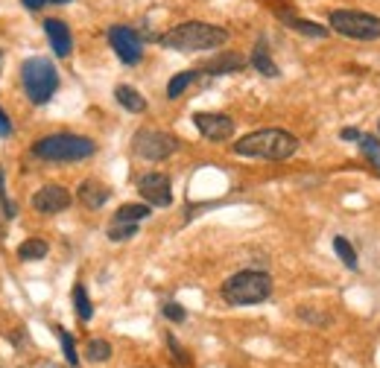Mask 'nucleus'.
Here are the masks:
<instances>
[{"mask_svg":"<svg viewBox=\"0 0 380 368\" xmlns=\"http://www.w3.org/2000/svg\"><path fill=\"white\" fill-rule=\"evenodd\" d=\"M158 44L176 53H205V50H220L228 44V29L208 21H185L158 36Z\"/></svg>","mask_w":380,"mask_h":368,"instance_id":"f257e3e1","label":"nucleus"},{"mask_svg":"<svg viewBox=\"0 0 380 368\" xmlns=\"http://www.w3.org/2000/svg\"><path fill=\"white\" fill-rule=\"evenodd\" d=\"M302 141L287 129H260L252 135H243L234 146V155L240 158H260V161H287L299 153Z\"/></svg>","mask_w":380,"mask_h":368,"instance_id":"f03ea898","label":"nucleus"},{"mask_svg":"<svg viewBox=\"0 0 380 368\" xmlns=\"http://www.w3.org/2000/svg\"><path fill=\"white\" fill-rule=\"evenodd\" d=\"M220 292L231 307L263 304L272 295V278L260 269H243V272H234L231 278H225Z\"/></svg>","mask_w":380,"mask_h":368,"instance_id":"7ed1b4c3","label":"nucleus"},{"mask_svg":"<svg viewBox=\"0 0 380 368\" xmlns=\"http://www.w3.org/2000/svg\"><path fill=\"white\" fill-rule=\"evenodd\" d=\"M32 155L50 164H73V161H85L97 155V143L91 138L59 132V135H47L32 143Z\"/></svg>","mask_w":380,"mask_h":368,"instance_id":"20e7f679","label":"nucleus"},{"mask_svg":"<svg viewBox=\"0 0 380 368\" xmlns=\"http://www.w3.org/2000/svg\"><path fill=\"white\" fill-rule=\"evenodd\" d=\"M21 85L32 106H47L59 91V71L50 59L44 56H29L21 64Z\"/></svg>","mask_w":380,"mask_h":368,"instance_id":"39448f33","label":"nucleus"},{"mask_svg":"<svg viewBox=\"0 0 380 368\" xmlns=\"http://www.w3.org/2000/svg\"><path fill=\"white\" fill-rule=\"evenodd\" d=\"M328 29L339 32L342 38L354 41H377L380 38V18L360 9H334L328 18Z\"/></svg>","mask_w":380,"mask_h":368,"instance_id":"423d86ee","label":"nucleus"},{"mask_svg":"<svg viewBox=\"0 0 380 368\" xmlns=\"http://www.w3.org/2000/svg\"><path fill=\"white\" fill-rule=\"evenodd\" d=\"M132 153L143 161H167L170 155L178 153V138L161 129H138L132 138Z\"/></svg>","mask_w":380,"mask_h":368,"instance_id":"0eeeda50","label":"nucleus"},{"mask_svg":"<svg viewBox=\"0 0 380 368\" xmlns=\"http://www.w3.org/2000/svg\"><path fill=\"white\" fill-rule=\"evenodd\" d=\"M108 44L114 50V56H118L123 64H129V68L143 62V38L132 27H126V24L108 27Z\"/></svg>","mask_w":380,"mask_h":368,"instance_id":"6e6552de","label":"nucleus"},{"mask_svg":"<svg viewBox=\"0 0 380 368\" xmlns=\"http://www.w3.org/2000/svg\"><path fill=\"white\" fill-rule=\"evenodd\" d=\"M138 193L150 208H170L173 205V184L164 173H143L138 178Z\"/></svg>","mask_w":380,"mask_h":368,"instance_id":"1a4fd4ad","label":"nucleus"},{"mask_svg":"<svg viewBox=\"0 0 380 368\" xmlns=\"http://www.w3.org/2000/svg\"><path fill=\"white\" fill-rule=\"evenodd\" d=\"M193 126L199 129L202 138H208L213 143L231 141V135H234V120H231L228 114H220V111H196Z\"/></svg>","mask_w":380,"mask_h":368,"instance_id":"9d476101","label":"nucleus"},{"mask_svg":"<svg viewBox=\"0 0 380 368\" xmlns=\"http://www.w3.org/2000/svg\"><path fill=\"white\" fill-rule=\"evenodd\" d=\"M71 202H73V196L68 187H62V184H44V187L32 196V208L38 213H47V216L68 211Z\"/></svg>","mask_w":380,"mask_h":368,"instance_id":"9b49d317","label":"nucleus"},{"mask_svg":"<svg viewBox=\"0 0 380 368\" xmlns=\"http://www.w3.org/2000/svg\"><path fill=\"white\" fill-rule=\"evenodd\" d=\"M246 64H249V59H246L243 53H237V50H220L217 56H211L199 73H208V76H228V73H240Z\"/></svg>","mask_w":380,"mask_h":368,"instance_id":"f8f14e48","label":"nucleus"},{"mask_svg":"<svg viewBox=\"0 0 380 368\" xmlns=\"http://www.w3.org/2000/svg\"><path fill=\"white\" fill-rule=\"evenodd\" d=\"M44 32H47V41H50L53 53L59 59H68L73 53V36H71V27L59 21V18H47L44 21Z\"/></svg>","mask_w":380,"mask_h":368,"instance_id":"ddd939ff","label":"nucleus"},{"mask_svg":"<svg viewBox=\"0 0 380 368\" xmlns=\"http://www.w3.org/2000/svg\"><path fill=\"white\" fill-rule=\"evenodd\" d=\"M79 202L82 208H88V211H100L108 199H111V190L106 187L103 181H97V178H88V181H82L79 184Z\"/></svg>","mask_w":380,"mask_h":368,"instance_id":"4468645a","label":"nucleus"},{"mask_svg":"<svg viewBox=\"0 0 380 368\" xmlns=\"http://www.w3.org/2000/svg\"><path fill=\"white\" fill-rule=\"evenodd\" d=\"M278 18L284 21L293 32L299 36H307V38H328L330 29L325 24H316V21H307V18H299V15H290V12H278Z\"/></svg>","mask_w":380,"mask_h":368,"instance_id":"2eb2a0df","label":"nucleus"},{"mask_svg":"<svg viewBox=\"0 0 380 368\" xmlns=\"http://www.w3.org/2000/svg\"><path fill=\"white\" fill-rule=\"evenodd\" d=\"M249 64L260 73V76H267V79H278L281 76V68L272 62L269 56V47H267V38H258L255 50H252V56H249Z\"/></svg>","mask_w":380,"mask_h":368,"instance_id":"dca6fc26","label":"nucleus"},{"mask_svg":"<svg viewBox=\"0 0 380 368\" xmlns=\"http://www.w3.org/2000/svg\"><path fill=\"white\" fill-rule=\"evenodd\" d=\"M114 99H118L129 114H143L146 111V97L138 88H132V85H118L114 88Z\"/></svg>","mask_w":380,"mask_h":368,"instance_id":"f3484780","label":"nucleus"},{"mask_svg":"<svg viewBox=\"0 0 380 368\" xmlns=\"http://www.w3.org/2000/svg\"><path fill=\"white\" fill-rule=\"evenodd\" d=\"M146 216H153V208L150 205H138V202H129V205H120L118 213H114V222H143Z\"/></svg>","mask_w":380,"mask_h":368,"instance_id":"a211bd4d","label":"nucleus"},{"mask_svg":"<svg viewBox=\"0 0 380 368\" xmlns=\"http://www.w3.org/2000/svg\"><path fill=\"white\" fill-rule=\"evenodd\" d=\"M199 76H202L199 71H181V73H176V76L167 82V99H178Z\"/></svg>","mask_w":380,"mask_h":368,"instance_id":"6ab92c4d","label":"nucleus"},{"mask_svg":"<svg viewBox=\"0 0 380 368\" xmlns=\"http://www.w3.org/2000/svg\"><path fill=\"white\" fill-rule=\"evenodd\" d=\"M47 255H50V246H47L44 240H38V237H29V240H24L21 246H18V257L21 260H44Z\"/></svg>","mask_w":380,"mask_h":368,"instance_id":"aec40b11","label":"nucleus"},{"mask_svg":"<svg viewBox=\"0 0 380 368\" xmlns=\"http://www.w3.org/2000/svg\"><path fill=\"white\" fill-rule=\"evenodd\" d=\"M73 310H76L79 322H91L94 319V304H91L88 290L82 287V283H76V287H73Z\"/></svg>","mask_w":380,"mask_h":368,"instance_id":"412c9836","label":"nucleus"},{"mask_svg":"<svg viewBox=\"0 0 380 368\" xmlns=\"http://www.w3.org/2000/svg\"><path fill=\"white\" fill-rule=\"evenodd\" d=\"M334 252H337V257L349 266L351 272H357L360 269V260H357V252H354V246L345 240V237H334Z\"/></svg>","mask_w":380,"mask_h":368,"instance_id":"4be33fe9","label":"nucleus"},{"mask_svg":"<svg viewBox=\"0 0 380 368\" xmlns=\"http://www.w3.org/2000/svg\"><path fill=\"white\" fill-rule=\"evenodd\" d=\"M53 333H56V339H59V345H62V351H64V360H68V365H79V354H76V342H73V337L64 327H59V325H53Z\"/></svg>","mask_w":380,"mask_h":368,"instance_id":"5701e85b","label":"nucleus"},{"mask_svg":"<svg viewBox=\"0 0 380 368\" xmlns=\"http://www.w3.org/2000/svg\"><path fill=\"white\" fill-rule=\"evenodd\" d=\"M357 143H360V153L366 155V158L372 161V167L380 173V141H377V138H372V135H360V138H357Z\"/></svg>","mask_w":380,"mask_h":368,"instance_id":"b1692460","label":"nucleus"},{"mask_svg":"<svg viewBox=\"0 0 380 368\" xmlns=\"http://www.w3.org/2000/svg\"><path fill=\"white\" fill-rule=\"evenodd\" d=\"M138 234V222H111L108 228V240L111 243H126Z\"/></svg>","mask_w":380,"mask_h":368,"instance_id":"393cba45","label":"nucleus"},{"mask_svg":"<svg viewBox=\"0 0 380 368\" xmlns=\"http://www.w3.org/2000/svg\"><path fill=\"white\" fill-rule=\"evenodd\" d=\"M85 357H88L91 362H106V360L111 357V345H108L106 339H91L88 348H85Z\"/></svg>","mask_w":380,"mask_h":368,"instance_id":"a878e982","label":"nucleus"},{"mask_svg":"<svg viewBox=\"0 0 380 368\" xmlns=\"http://www.w3.org/2000/svg\"><path fill=\"white\" fill-rule=\"evenodd\" d=\"M167 348H170V354H173V362H176V365H185V368H188V365L193 362L188 351L181 348L178 342H176V337H173V333H167Z\"/></svg>","mask_w":380,"mask_h":368,"instance_id":"bb28decb","label":"nucleus"},{"mask_svg":"<svg viewBox=\"0 0 380 368\" xmlns=\"http://www.w3.org/2000/svg\"><path fill=\"white\" fill-rule=\"evenodd\" d=\"M161 313H164V319H170V322H176V325H181L188 319V310L181 307V304H176V301H167V304L161 307Z\"/></svg>","mask_w":380,"mask_h":368,"instance_id":"cd10ccee","label":"nucleus"},{"mask_svg":"<svg viewBox=\"0 0 380 368\" xmlns=\"http://www.w3.org/2000/svg\"><path fill=\"white\" fill-rule=\"evenodd\" d=\"M0 205H3V216H6V220H15L18 208H15V202H9V196H6V176H3V170H0Z\"/></svg>","mask_w":380,"mask_h":368,"instance_id":"c85d7f7f","label":"nucleus"},{"mask_svg":"<svg viewBox=\"0 0 380 368\" xmlns=\"http://www.w3.org/2000/svg\"><path fill=\"white\" fill-rule=\"evenodd\" d=\"M12 135V120L6 117V111L0 108V138H9Z\"/></svg>","mask_w":380,"mask_h":368,"instance_id":"c756f323","label":"nucleus"},{"mask_svg":"<svg viewBox=\"0 0 380 368\" xmlns=\"http://www.w3.org/2000/svg\"><path fill=\"white\" fill-rule=\"evenodd\" d=\"M21 3H24L27 12H41L47 6V0H21Z\"/></svg>","mask_w":380,"mask_h":368,"instance_id":"7c9ffc66","label":"nucleus"},{"mask_svg":"<svg viewBox=\"0 0 380 368\" xmlns=\"http://www.w3.org/2000/svg\"><path fill=\"white\" fill-rule=\"evenodd\" d=\"M360 135H363L360 129H342V132H339V138H342V141H357Z\"/></svg>","mask_w":380,"mask_h":368,"instance_id":"2f4dec72","label":"nucleus"},{"mask_svg":"<svg viewBox=\"0 0 380 368\" xmlns=\"http://www.w3.org/2000/svg\"><path fill=\"white\" fill-rule=\"evenodd\" d=\"M73 3V0H47V6H68Z\"/></svg>","mask_w":380,"mask_h":368,"instance_id":"473e14b6","label":"nucleus"},{"mask_svg":"<svg viewBox=\"0 0 380 368\" xmlns=\"http://www.w3.org/2000/svg\"><path fill=\"white\" fill-rule=\"evenodd\" d=\"M0 62H3V50H0Z\"/></svg>","mask_w":380,"mask_h":368,"instance_id":"72a5a7b5","label":"nucleus"},{"mask_svg":"<svg viewBox=\"0 0 380 368\" xmlns=\"http://www.w3.org/2000/svg\"><path fill=\"white\" fill-rule=\"evenodd\" d=\"M377 129H380V120H377Z\"/></svg>","mask_w":380,"mask_h":368,"instance_id":"f704fd0d","label":"nucleus"}]
</instances>
